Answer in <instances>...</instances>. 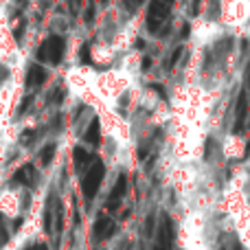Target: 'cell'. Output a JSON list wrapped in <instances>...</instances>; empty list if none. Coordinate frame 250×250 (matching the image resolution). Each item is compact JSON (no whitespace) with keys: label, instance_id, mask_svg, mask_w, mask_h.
Masks as SVG:
<instances>
[{"label":"cell","instance_id":"1","mask_svg":"<svg viewBox=\"0 0 250 250\" xmlns=\"http://www.w3.org/2000/svg\"><path fill=\"white\" fill-rule=\"evenodd\" d=\"M64 51H66L64 38H60V35H51V38H46L44 44L40 46V57L46 60V62H51V64H57V62L64 57Z\"/></svg>","mask_w":250,"mask_h":250},{"label":"cell","instance_id":"2","mask_svg":"<svg viewBox=\"0 0 250 250\" xmlns=\"http://www.w3.org/2000/svg\"><path fill=\"white\" fill-rule=\"evenodd\" d=\"M167 16H169L167 2H163V0H151V4H149V16H147V26H149L151 31H156L165 20H167Z\"/></svg>","mask_w":250,"mask_h":250},{"label":"cell","instance_id":"3","mask_svg":"<svg viewBox=\"0 0 250 250\" xmlns=\"http://www.w3.org/2000/svg\"><path fill=\"white\" fill-rule=\"evenodd\" d=\"M44 82H46V70H44L42 66H31L29 73H26V86L38 88V86H42Z\"/></svg>","mask_w":250,"mask_h":250},{"label":"cell","instance_id":"4","mask_svg":"<svg viewBox=\"0 0 250 250\" xmlns=\"http://www.w3.org/2000/svg\"><path fill=\"white\" fill-rule=\"evenodd\" d=\"M125 2H127V4H129V7H132V9H134V7H136V4H138V2H141V0H125Z\"/></svg>","mask_w":250,"mask_h":250},{"label":"cell","instance_id":"5","mask_svg":"<svg viewBox=\"0 0 250 250\" xmlns=\"http://www.w3.org/2000/svg\"><path fill=\"white\" fill-rule=\"evenodd\" d=\"M163 2H167V4H169V2H171V0H163Z\"/></svg>","mask_w":250,"mask_h":250}]
</instances>
